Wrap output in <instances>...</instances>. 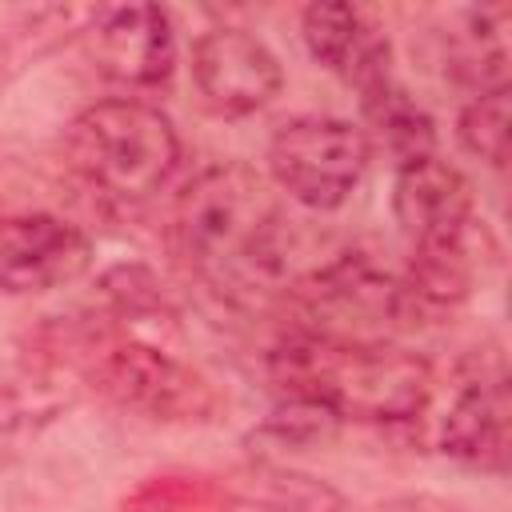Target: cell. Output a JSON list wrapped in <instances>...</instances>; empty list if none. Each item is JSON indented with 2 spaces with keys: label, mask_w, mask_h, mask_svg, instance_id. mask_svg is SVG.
I'll return each mask as SVG.
<instances>
[{
  "label": "cell",
  "mask_w": 512,
  "mask_h": 512,
  "mask_svg": "<svg viewBox=\"0 0 512 512\" xmlns=\"http://www.w3.org/2000/svg\"><path fill=\"white\" fill-rule=\"evenodd\" d=\"M336 432H340V420L328 408L312 400H292V396H280V404L260 424V436L272 440L276 448H320L336 440Z\"/></svg>",
  "instance_id": "17"
},
{
  "label": "cell",
  "mask_w": 512,
  "mask_h": 512,
  "mask_svg": "<svg viewBox=\"0 0 512 512\" xmlns=\"http://www.w3.org/2000/svg\"><path fill=\"white\" fill-rule=\"evenodd\" d=\"M504 16L508 8H464V32L444 40V60L456 84L480 92L508 88V44H504Z\"/></svg>",
  "instance_id": "13"
},
{
  "label": "cell",
  "mask_w": 512,
  "mask_h": 512,
  "mask_svg": "<svg viewBox=\"0 0 512 512\" xmlns=\"http://www.w3.org/2000/svg\"><path fill=\"white\" fill-rule=\"evenodd\" d=\"M168 240L188 276L240 296L288 276L292 220L264 176L240 160H224L184 184Z\"/></svg>",
  "instance_id": "1"
},
{
  "label": "cell",
  "mask_w": 512,
  "mask_h": 512,
  "mask_svg": "<svg viewBox=\"0 0 512 512\" xmlns=\"http://www.w3.org/2000/svg\"><path fill=\"white\" fill-rule=\"evenodd\" d=\"M360 112H364V140L368 148H380L392 156V164H412L420 156H432L436 148V124L432 116L388 76L360 92Z\"/></svg>",
  "instance_id": "12"
},
{
  "label": "cell",
  "mask_w": 512,
  "mask_h": 512,
  "mask_svg": "<svg viewBox=\"0 0 512 512\" xmlns=\"http://www.w3.org/2000/svg\"><path fill=\"white\" fill-rule=\"evenodd\" d=\"M68 168L112 200H148L180 160L172 120L144 100H96L64 132Z\"/></svg>",
  "instance_id": "4"
},
{
  "label": "cell",
  "mask_w": 512,
  "mask_h": 512,
  "mask_svg": "<svg viewBox=\"0 0 512 512\" xmlns=\"http://www.w3.org/2000/svg\"><path fill=\"white\" fill-rule=\"evenodd\" d=\"M392 220L412 248H448L468 240L484 224L476 220L472 184L436 152L396 168Z\"/></svg>",
  "instance_id": "10"
},
{
  "label": "cell",
  "mask_w": 512,
  "mask_h": 512,
  "mask_svg": "<svg viewBox=\"0 0 512 512\" xmlns=\"http://www.w3.org/2000/svg\"><path fill=\"white\" fill-rule=\"evenodd\" d=\"M48 352H56L52 360L68 364L100 396L148 420L192 424L212 420L220 408L216 384L180 360L164 336L136 332L112 316H92L88 324L52 332Z\"/></svg>",
  "instance_id": "3"
},
{
  "label": "cell",
  "mask_w": 512,
  "mask_h": 512,
  "mask_svg": "<svg viewBox=\"0 0 512 512\" xmlns=\"http://www.w3.org/2000/svg\"><path fill=\"white\" fill-rule=\"evenodd\" d=\"M232 488L248 512H340V496L324 480L284 468H252L232 476Z\"/></svg>",
  "instance_id": "14"
},
{
  "label": "cell",
  "mask_w": 512,
  "mask_h": 512,
  "mask_svg": "<svg viewBox=\"0 0 512 512\" xmlns=\"http://www.w3.org/2000/svg\"><path fill=\"white\" fill-rule=\"evenodd\" d=\"M284 84L276 52L232 24L208 28L192 44V88L212 116H252Z\"/></svg>",
  "instance_id": "7"
},
{
  "label": "cell",
  "mask_w": 512,
  "mask_h": 512,
  "mask_svg": "<svg viewBox=\"0 0 512 512\" xmlns=\"http://www.w3.org/2000/svg\"><path fill=\"white\" fill-rule=\"evenodd\" d=\"M92 264V240L56 212H20L0 220V292L40 296L80 280Z\"/></svg>",
  "instance_id": "8"
},
{
  "label": "cell",
  "mask_w": 512,
  "mask_h": 512,
  "mask_svg": "<svg viewBox=\"0 0 512 512\" xmlns=\"http://www.w3.org/2000/svg\"><path fill=\"white\" fill-rule=\"evenodd\" d=\"M508 116H512L508 88L480 92L464 104L456 120V136L476 160H484L488 168H504L508 164Z\"/></svg>",
  "instance_id": "16"
},
{
  "label": "cell",
  "mask_w": 512,
  "mask_h": 512,
  "mask_svg": "<svg viewBox=\"0 0 512 512\" xmlns=\"http://www.w3.org/2000/svg\"><path fill=\"white\" fill-rule=\"evenodd\" d=\"M240 508L232 480L216 476H152L128 500L124 512H232Z\"/></svg>",
  "instance_id": "15"
},
{
  "label": "cell",
  "mask_w": 512,
  "mask_h": 512,
  "mask_svg": "<svg viewBox=\"0 0 512 512\" xmlns=\"http://www.w3.org/2000/svg\"><path fill=\"white\" fill-rule=\"evenodd\" d=\"M268 380L280 396L312 400L336 420L404 424L432 404V364L392 340L292 332L268 352Z\"/></svg>",
  "instance_id": "2"
},
{
  "label": "cell",
  "mask_w": 512,
  "mask_h": 512,
  "mask_svg": "<svg viewBox=\"0 0 512 512\" xmlns=\"http://www.w3.org/2000/svg\"><path fill=\"white\" fill-rule=\"evenodd\" d=\"M372 148L360 124L340 116H296L268 140L276 188L308 212H336L360 184Z\"/></svg>",
  "instance_id": "5"
},
{
  "label": "cell",
  "mask_w": 512,
  "mask_h": 512,
  "mask_svg": "<svg viewBox=\"0 0 512 512\" xmlns=\"http://www.w3.org/2000/svg\"><path fill=\"white\" fill-rule=\"evenodd\" d=\"M304 44L320 68L352 84L356 92H368L372 84L392 76V44L384 28L364 12L360 4L328 0V4H308L304 8Z\"/></svg>",
  "instance_id": "11"
},
{
  "label": "cell",
  "mask_w": 512,
  "mask_h": 512,
  "mask_svg": "<svg viewBox=\"0 0 512 512\" xmlns=\"http://www.w3.org/2000/svg\"><path fill=\"white\" fill-rule=\"evenodd\" d=\"M100 76L124 88H156L176 68V32L160 4L96 8L80 32Z\"/></svg>",
  "instance_id": "9"
},
{
  "label": "cell",
  "mask_w": 512,
  "mask_h": 512,
  "mask_svg": "<svg viewBox=\"0 0 512 512\" xmlns=\"http://www.w3.org/2000/svg\"><path fill=\"white\" fill-rule=\"evenodd\" d=\"M512 444V400H508V368L496 348L472 352L460 360L444 416H440V452L480 468L504 472Z\"/></svg>",
  "instance_id": "6"
}]
</instances>
